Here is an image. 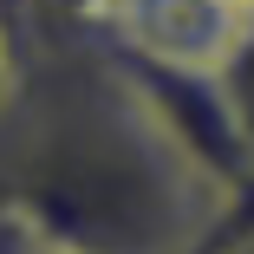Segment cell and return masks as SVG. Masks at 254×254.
Returning a JSON list of instances; mask_svg holds the SVG:
<instances>
[{
	"mask_svg": "<svg viewBox=\"0 0 254 254\" xmlns=\"http://www.w3.org/2000/svg\"><path fill=\"white\" fill-rule=\"evenodd\" d=\"M39 254H78V248H46V241H39Z\"/></svg>",
	"mask_w": 254,
	"mask_h": 254,
	"instance_id": "ba28073f",
	"label": "cell"
},
{
	"mask_svg": "<svg viewBox=\"0 0 254 254\" xmlns=\"http://www.w3.org/2000/svg\"><path fill=\"white\" fill-rule=\"evenodd\" d=\"M0 254H39V241H33L13 215H0Z\"/></svg>",
	"mask_w": 254,
	"mask_h": 254,
	"instance_id": "8992f818",
	"label": "cell"
},
{
	"mask_svg": "<svg viewBox=\"0 0 254 254\" xmlns=\"http://www.w3.org/2000/svg\"><path fill=\"white\" fill-rule=\"evenodd\" d=\"M118 0H13V33H20V53L39 39H85V33H105L111 26Z\"/></svg>",
	"mask_w": 254,
	"mask_h": 254,
	"instance_id": "3957f363",
	"label": "cell"
},
{
	"mask_svg": "<svg viewBox=\"0 0 254 254\" xmlns=\"http://www.w3.org/2000/svg\"><path fill=\"white\" fill-rule=\"evenodd\" d=\"M228 202L105 33L39 39L0 105V215L46 248L195 254Z\"/></svg>",
	"mask_w": 254,
	"mask_h": 254,
	"instance_id": "6da1fadb",
	"label": "cell"
},
{
	"mask_svg": "<svg viewBox=\"0 0 254 254\" xmlns=\"http://www.w3.org/2000/svg\"><path fill=\"white\" fill-rule=\"evenodd\" d=\"M248 26L254 20H248L241 0H118L105 39L137 65L215 72Z\"/></svg>",
	"mask_w": 254,
	"mask_h": 254,
	"instance_id": "7a4b0ae2",
	"label": "cell"
},
{
	"mask_svg": "<svg viewBox=\"0 0 254 254\" xmlns=\"http://www.w3.org/2000/svg\"><path fill=\"white\" fill-rule=\"evenodd\" d=\"M13 78H20V39H13V26H7V20H0V105H7Z\"/></svg>",
	"mask_w": 254,
	"mask_h": 254,
	"instance_id": "5b68a950",
	"label": "cell"
},
{
	"mask_svg": "<svg viewBox=\"0 0 254 254\" xmlns=\"http://www.w3.org/2000/svg\"><path fill=\"white\" fill-rule=\"evenodd\" d=\"M215 85L228 98V118L241 130V150H248V163H254V26L235 39V53L215 65Z\"/></svg>",
	"mask_w": 254,
	"mask_h": 254,
	"instance_id": "277c9868",
	"label": "cell"
},
{
	"mask_svg": "<svg viewBox=\"0 0 254 254\" xmlns=\"http://www.w3.org/2000/svg\"><path fill=\"white\" fill-rule=\"evenodd\" d=\"M0 20H7V26H13V0H0ZM13 39H20V33H13Z\"/></svg>",
	"mask_w": 254,
	"mask_h": 254,
	"instance_id": "52a82bcc",
	"label": "cell"
},
{
	"mask_svg": "<svg viewBox=\"0 0 254 254\" xmlns=\"http://www.w3.org/2000/svg\"><path fill=\"white\" fill-rule=\"evenodd\" d=\"M241 7H248V20H254V0H241Z\"/></svg>",
	"mask_w": 254,
	"mask_h": 254,
	"instance_id": "9c48e42d",
	"label": "cell"
}]
</instances>
